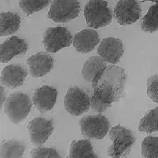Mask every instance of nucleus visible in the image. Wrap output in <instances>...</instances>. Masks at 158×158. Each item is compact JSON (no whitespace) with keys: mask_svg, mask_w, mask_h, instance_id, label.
<instances>
[{"mask_svg":"<svg viewBox=\"0 0 158 158\" xmlns=\"http://www.w3.org/2000/svg\"><path fill=\"white\" fill-rule=\"evenodd\" d=\"M125 79V72L121 68L106 69L99 81L92 84L90 108L94 112L103 113L112 103L119 101L123 94Z\"/></svg>","mask_w":158,"mask_h":158,"instance_id":"1","label":"nucleus"},{"mask_svg":"<svg viewBox=\"0 0 158 158\" xmlns=\"http://www.w3.org/2000/svg\"><path fill=\"white\" fill-rule=\"evenodd\" d=\"M109 136L112 141L109 148V156L116 158L127 156L136 141L133 132L121 125H118L110 129Z\"/></svg>","mask_w":158,"mask_h":158,"instance_id":"2","label":"nucleus"},{"mask_svg":"<svg viewBox=\"0 0 158 158\" xmlns=\"http://www.w3.org/2000/svg\"><path fill=\"white\" fill-rule=\"evenodd\" d=\"M32 103L29 96L23 92H16L7 97L4 103V112L14 124L23 122L31 112Z\"/></svg>","mask_w":158,"mask_h":158,"instance_id":"3","label":"nucleus"},{"mask_svg":"<svg viewBox=\"0 0 158 158\" xmlns=\"http://www.w3.org/2000/svg\"><path fill=\"white\" fill-rule=\"evenodd\" d=\"M84 16L91 28L98 29L108 26L112 22V12L105 0H90L85 4Z\"/></svg>","mask_w":158,"mask_h":158,"instance_id":"4","label":"nucleus"},{"mask_svg":"<svg viewBox=\"0 0 158 158\" xmlns=\"http://www.w3.org/2000/svg\"><path fill=\"white\" fill-rule=\"evenodd\" d=\"M79 126L81 133L85 138L102 140L104 138L110 129V122L108 118L101 114L83 117Z\"/></svg>","mask_w":158,"mask_h":158,"instance_id":"5","label":"nucleus"},{"mask_svg":"<svg viewBox=\"0 0 158 158\" xmlns=\"http://www.w3.org/2000/svg\"><path fill=\"white\" fill-rule=\"evenodd\" d=\"M73 39L70 31L66 27H50L45 32L43 43L47 52L57 53L70 46Z\"/></svg>","mask_w":158,"mask_h":158,"instance_id":"6","label":"nucleus"},{"mask_svg":"<svg viewBox=\"0 0 158 158\" xmlns=\"http://www.w3.org/2000/svg\"><path fill=\"white\" fill-rule=\"evenodd\" d=\"M77 0H54L48 12V18L55 23H67L75 19L80 14Z\"/></svg>","mask_w":158,"mask_h":158,"instance_id":"7","label":"nucleus"},{"mask_svg":"<svg viewBox=\"0 0 158 158\" xmlns=\"http://www.w3.org/2000/svg\"><path fill=\"white\" fill-rule=\"evenodd\" d=\"M64 106L69 114L73 116H80L90 108V98L81 88L71 87L66 93Z\"/></svg>","mask_w":158,"mask_h":158,"instance_id":"8","label":"nucleus"},{"mask_svg":"<svg viewBox=\"0 0 158 158\" xmlns=\"http://www.w3.org/2000/svg\"><path fill=\"white\" fill-rule=\"evenodd\" d=\"M114 16L120 25H131L141 18V5L137 0H119L114 9Z\"/></svg>","mask_w":158,"mask_h":158,"instance_id":"9","label":"nucleus"},{"mask_svg":"<svg viewBox=\"0 0 158 158\" xmlns=\"http://www.w3.org/2000/svg\"><path fill=\"white\" fill-rule=\"evenodd\" d=\"M54 131L53 121L39 117L30 121L28 124L30 140L34 145L41 146L46 142Z\"/></svg>","mask_w":158,"mask_h":158,"instance_id":"10","label":"nucleus"},{"mask_svg":"<svg viewBox=\"0 0 158 158\" xmlns=\"http://www.w3.org/2000/svg\"><path fill=\"white\" fill-rule=\"evenodd\" d=\"M98 54L106 62L117 64L124 54L122 41L116 38H106L101 42L98 48Z\"/></svg>","mask_w":158,"mask_h":158,"instance_id":"11","label":"nucleus"},{"mask_svg":"<svg viewBox=\"0 0 158 158\" xmlns=\"http://www.w3.org/2000/svg\"><path fill=\"white\" fill-rule=\"evenodd\" d=\"M27 41L18 36L10 37L0 46V61L2 63L9 62L15 56L27 54Z\"/></svg>","mask_w":158,"mask_h":158,"instance_id":"12","label":"nucleus"},{"mask_svg":"<svg viewBox=\"0 0 158 158\" xmlns=\"http://www.w3.org/2000/svg\"><path fill=\"white\" fill-rule=\"evenodd\" d=\"M58 98L56 88L43 85L36 89L33 95V103L41 113L49 112L54 109Z\"/></svg>","mask_w":158,"mask_h":158,"instance_id":"13","label":"nucleus"},{"mask_svg":"<svg viewBox=\"0 0 158 158\" xmlns=\"http://www.w3.org/2000/svg\"><path fill=\"white\" fill-rule=\"evenodd\" d=\"M54 58L45 52L34 54L27 60L31 75L35 78L45 76L54 67Z\"/></svg>","mask_w":158,"mask_h":158,"instance_id":"14","label":"nucleus"},{"mask_svg":"<svg viewBox=\"0 0 158 158\" xmlns=\"http://www.w3.org/2000/svg\"><path fill=\"white\" fill-rule=\"evenodd\" d=\"M28 71L21 64H11L4 67L1 75V82L3 85L15 89L23 85Z\"/></svg>","mask_w":158,"mask_h":158,"instance_id":"15","label":"nucleus"},{"mask_svg":"<svg viewBox=\"0 0 158 158\" xmlns=\"http://www.w3.org/2000/svg\"><path fill=\"white\" fill-rule=\"evenodd\" d=\"M100 42V36L95 30L85 29L73 37V45L77 52L87 54L91 52Z\"/></svg>","mask_w":158,"mask_h":158,"instance_id":"16","label":"nucleus"},{"mask_svg":"<svg viewBox=\"0 0 158 158\" xmlns=\"http://www.w3.org/2000/svg\"><path fill=\"white\" fill-rule=\"evenodd\" d=\"M106 69V61L101 56H93L85 62L81 73L87 82L94 84L99 81Z\"/></svg>","mask_w":158,"mask_h":158,"instance_id":"17","label":"nucleus"},{"mask_svg":"<svg viewBox=\"0 0 158 158\" xmlns=\"http://www.w3.org/2000/svg\"><path fill=\"white\" fill-rule=\"evenodd\" d=\"M21 18L13 12H2L0 15V35L7 36L16 33L20 28Z\"/></svg>","mask_w":158,"mask_h":158,"instance_id":"18","label":"nucleus"},{"mask_svg":"<svg viewBox=\"0 0 158 158\" xmlns=\"http://www.w3.org/2000/svg\"><path fill=\"white\" fill-rule=\"evenodd\" d=\"M69 157H97L94 152L93 145L89 140L73 141L70 145L69 150Z\"/></svg>","mask_w":158,"mask_h":158,"instance_id":"19","label":"nucleus"},{"mask_svg":"<svg viewBox=\"0 0 158 158\" xmlns=\"http://www.w3.org/2000/svg\"><path fill=\"white\" fill-rule=\"evenodd\" d=\"M26 146L16 140L5 141L0 148V158H20L23 156Z\"/></svg>","mask_w":158,"mask_h":158,"instance_id":"20","label":"nucleus"},{"mask_svg":"<svg viewBox=\"0 0 158 158\" xmlns=\"http://www.w3.org/2000/svg\"><path fill=\"white\" fill-rule=\"evenodd\" d=\"M138 130L145 133L158 132V107L145 114L139 124Z\"/></svg>","mask_w":158,"mask_h":158,"instance_id":"21","label":"nucleus"},{"mask_svg":"<svg viewBox=\"0 0 158 158\" xmlns=\"http://www.w3.org/2000/svg\"><path fill=\"white\" fill-rule=\"evenodd\" d=\"M141 29L148 33L158 31V2L150 6L145 17L142 19Z\"/></svg>","mask_w":158,"mask_h":158,"instance_id":"22","label":"nucleus"},{"mask_svg":"<svg viewBox=\"0 0 158 158\" xmlns=\"http://www.w3.org/2000/svg\"><path fill=\"white\" fill-rule=\"evenodd\" d=\"M50 0H19V6L27 15L37 13L48 6Z\"/></svg>","mask_w":158,"mask_h":158,"instance_id":"23","label":"nucleus"},{"mask_svg":"<svg viewBox=\"0 0 158 158\" xmlns=\"http://www.w3.org/2000/svg\"><path fill=\"white\" fill-rule=\"evenodd\" d=\"M141 154L145 158H158V137H145L141 144Z\"/></svg>","mask_w":158,"mask_h":158,"instance_id":"24","label":"nucleus"},{"mask_svg":"<svg viewBox=\"0 0 158 158\" xmlns=\"http://www.w3.org/2000/svg\"><path fill=\"white\" fill-rule=\"evenodd\" d=\"M31 156L34 158L47 157V158H58L61 157L60 154L55 148H46V147L38 146L32 149L31 152Z\"/></svg>","mask_w":158,"mask_h":158,"instance_id":"25","label":"nucleus"},{"mask_svg":"<svg viewBox=\"0 0 158 158\" xmlns=\"http://www.w3.org/2000/svg\"><path fill=\"white\" fill-rule=\"evenodd\" d=\"M147 94L154 102H158V74L152 76L147 81Z\"/></svg>","mask_w":158,"mask_h":158,"instance_id":"26","label":"nucleus"},{"mask_svg":"<svg viewBox=\"0 0 158 158\" xmlns=\"http://www.w3.org/2000/svg\"><path fill=\"white\" fill-rule=\"evenodd\" d=\"M0 90H1V93H0V95H1V107L3 108L4 106V103L6 102V99L5 98V90H4V87L1 86L0 87Z\"/></svg>","mask_w":158,"mask_h":158,"instance_id":"27","label":"nucleus"}]
</instances>
